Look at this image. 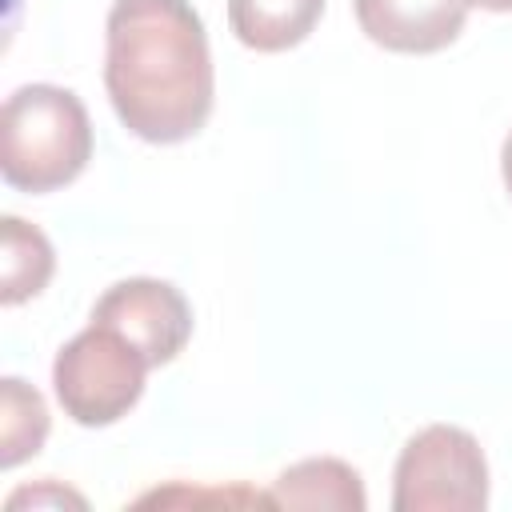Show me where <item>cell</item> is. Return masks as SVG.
Wrapping results in <instances>:
<instances>
[{"instance_id":"6da1fadb","label":"cell","mask_w":512,"mask_h":512,"mask_svg":"<svg viewBox=\"0 0 512 512\" xmlns=\"http://www.w3.org/2000/svg\"><path fill=\"white\" fill-rule=\"evenodd\" d=\"M104 88L116 120L148 144L192 140L216 100L208 32L188 0H112Z\"/></svg>"},{"instance_id":"7a4b0ae2","label":"cell","mask_w":512,"mask_h":512,"mask_svg":"<svg viewBox=\"0 0 512 512\" xmlns=\"http://www.w3.org/2000/svg\"><path fill=\"white\" fill-rule=\"evenodd\" d=\"M92 160L84 100L60 84H24L0 112V172L16 192H56Z\"/></svg>"},{"instance_id":"3957f363","label":"cell","mask_w":512,"mask_h":512,"mask_svg":"<svg viewBox=\"0 0 512 512\" xmlns=\"http://www.w3.org/2000/svg\"><path fill=\"white\" fill-rule=\"evenodd\" d=\"M148 368L152 364L128 336L88 320V328L56 352L52 392L80 428H108L140 404Z\"/></svg>"},{"instance_id":"277c9868","label":"cell","mask_w":512,"mask_h":512,"mask_svg":"<svg viewBox=\"0 0 512 512\" xmlns=\"http://www.w3.org/2000/svg\"><path fill=\"white\" fill-rule=\"evenodd\" d=\"M488 504V460L472 432L456 424L420 428L396 456V512H480Z\"/></svg>"},{"instance_id":"5b68a950","label":"cell","mask_w":512,"mask_h":512,"mask_svg":"<svg viewBox=\"0 0 512 512\" xmlns=\"http://www.w3.org/2000/svg\"><path fill=\"white\" fill-rule=\"evenodd\" d=\"M92 320L128 336L152 368L176 360L192 336V308L184 292L156 276H128L104 288L92 304Z\"/></svg>"},{"instance_id":"8992f818","label":"cell","mask_w":512,"mask_h":512,"mask_svg":"<svg viewBox=\"0 0 512 512\" xmlns=\"http://www.w3.org/2000/svg\"><path fill=\"white\" fill-rule=\"evenodd\" d=\"M360 32L404 56H428L448 48L468 20V0H352Z\"/></svg>"},{"instance_id":"52a82bcc","label":"cell","mask_w":512,"mask_h":512,"mask_svg":"<svg viewBox=\"0 0 512 512\" xmlns=\"http://www.w3.org/2000/svg\"><path fill=\"white\" fill-rule=\"evenodd\" d=\"M268 500L276 508H336V512H364L368 492L352 464L336 456H308L288 464L276 480Z\"/></svg>"},{"instance_id":"ba28073f","label":"cell","mask_w":512,"mask_h":512,"mask_svg":"<svg viewBox=\"0 0 512 512\" xmlns=\"http://www.w3.org/2000/svg\"><path fill=\"white\" fill-rule=\"evenodd\" d=\"M324 0H228V28L252 52H288L312 36Z\"/></svg>"},{"instance_id":"9c48e42d","label":"cell","mask_w":512,"mask_h":512,"mask_svg":"<svg viewBox=\"0 0 512 512\" xmlns=\"http://www.w3.org/2000/svg\"><path fill=\"white\" fill-rule=\"evenodd\" d=\"M56 272V252L48 244V236L20 220V216H4V288H0V304L16 308L32 296H40L48 288Z\"/></svg>"},{"instance_id":"30bf717a","label":"cell","mask_w":512,"mask_h":512,"mask_svg":"<svg viewBox=\"0 0 512 512\" xmlns=\"http://www.w3.org/2000/svg\"><path fill=\"white\" fill-rule=\"evenodd\" d=\"M48 404L44 396L20 380L4 376L0 380V468H16L28 456H36L48 440Z\"/></svg>"},{"instance_id":"8fae6325","label":"cell","mask_w":512,"mask_h":512,"mask_svg":"<svg viewBox=\"0 0 512 512\" xmlns=\"http://www.w3.org/2000/svg\"><path fill=\"white\" fill-rule=\"evenodd\" d=\"M20 504H32V508H40V504H76V508H84V496L72 492V488H60L52 480H44L36 488H20V492L8 496V508H20Z\"/></svg>"},{"instance_id":"7c38bea8","label":"cell","mask_w":512,"mask_h":512,"mask_svg":"<svg viewBox=\"0 0 512 512\" xmlns=\"http://www.w3.org/2000/svg\"><path fill=\"white\" fill-rule=\"evenodd\" d=\"M500 176H504V188H508V196H512V132H508V140H504V148H500Z\"/></svg>"},{"instance_id":"4fadbf2b","label":"cell","mask_w":512,"mask_h":512,"mask_svg":"<svg viewBox=\"0 0 512 512\" xmlns=\"http://www.w3.org/2000/svg\"><path fill=\"white\" fill-rule=\"evenodd\" d=\"M472 8H484V12H512V0H468Z\"/></svg>"}]
</instances>
